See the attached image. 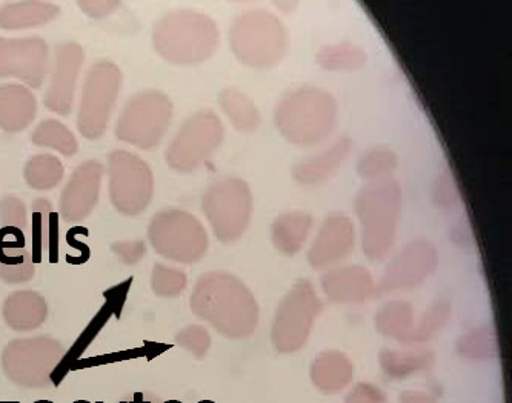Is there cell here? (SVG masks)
<instances>
[{
	"label": "cell",
	"mask_w": 512,
	"mask_h": 403,
	"mask_svg": "<svg viewBox=\"0 0 512 403\" xmlns=\"http://www.w3.org/2000/svg\"><path fill=\"white\" fill-rule=\"evenodd\" d=\"M191 311L228 339L250 337L259 324V305L239 277L211 271L199 277L191 294Z\"/></svg>",
	"instance_id": "6da1fadb"
},
{
	"label": "cell",
	"mask_w": 512,
	"mask_h": 403,
	"mask_svg": "<svg viewBox=\"0 0 512 403\" xmlns=\"http://www.w3.org/2000/svg\"><path fill=\"white\" fill-rule=\"evenodd\" d=\"M220 33L214 19L194 10L163 14L153 27L156 53L174 65H199L214 56Z\"/></svg>",
	"instance_id": "7a4b0ae2"
},
{
	"label": "cell",
	"mask_w": 512,
	"mask_h": 403,
	"mask_svg": "<svg viewBox=\"0 0 512 403\" xmlns=\"http://www.w3.org/2000/svg\"><path fill=\"white\" fill-rule=\"evenodd\" d=\"M274 120L277 130L291 144H320L336 127V99L317 87L297 88L280 100Z\"/></svg>",
	"instance_id": "3957f363"
},
{
	"label": "cell",
	"mask_w": 512,
	"mask_h": 403,
	"mask_svg": "<svg viewBox=\"0 0 512 403\" xmlns=\"http://www.w3.org/2000/svg\"><path fill=\"white\" fill-rule=\"evenodd\" d=\"M354 208L362 224L363 253L368 259L380 262L388 257L396 242L402 188L396 180L371 182L357 194Z\"/></svg>",
	"instance_id": "277c9868"
},
{
	"label": "cell",
	"mask_w": 512,
	"mask_h": 403,
	"mask_svg": "<svg viewBox=\"0 0 512 403\" xmlns=\"http://www.w3.org/2000/svg\"><path fill=\"white\" fill-rule=\"evenodd\" d=\"M290 37L279 17L270 11L239 14L230 28V47L243 65L273 68L286 56Z\"/></svg>",
	"instance_id": "5b68a950"
},
{
	"label": "cell",
	"mask_w": 512,
	"mask_h": 403,
	"mask_svg": "<svg viewBox=\"0 0 512 403\" xmlns=\"http://www.w3.org/2000/svg\"><path fill=\"white\" fill-rule=\"evenodd\" d=\"M174 105L167 94L145 90L127 100L117 117L116 139L139 150H154L162 142L173 119Z\"/></svg>",
	"instance_id": "8992f818"
},
{
	"label": "cell",
	"mask_w": 512,
	"mask_h": 403,
	"mask_svg": "<svg viewBox=\"0 0 512 403\" xmlns=\"http://www.w3.org/2000/svg\"><path fill=\"white\" fill-rule=\"evenodd\" d=\"M64 354V345L54 337H25L7 344L0 364L11 384L27 390H42L53 385L51 376Z\"/></svg>",
	"instance_id": "52a82bcc"
},
{
	"label": "cell",
	"mask_w": 512,
	"mask_h": 403,
	"mask_svg": "<svg viewBox=\"0 0 512 403\" xmlns=\"http://www.w3.org/2000/svg\"><path fill=\"white\" fill-rule=\"evenodd\" d=\"M151 247L159 256L177 264H196L208 250L207 230L188 211H159L148 227Z\"/></svg>",
	"instance_id": "ba28073f"
},
{
	"label": "cell",
	"mask_w": 512,
	"mask_h": 403,
	"mask_svg": "<svg viewBox=\"0 0 512 403\" xmlns=\"http://www.w3.org/2000/svg\"><path fill=\"white\" fill-rule=\"evenodd\" d=\"M122 87V71L111 60H97L85 76L77 111V130L85 139L104 137Z\"/></svg>",
	"instance_id": "9c48e42d"
},
{
	"label": "cell",
	"mask_w": 512,
	"mask_h": 403,
	"mask_svg": "<svg viewBox=\"0 0 512 403\" xmlns=\"http://www.w3.org/2000/svg\"><path fill=\"white\" fill-rule=\"evenodd\" d=\"M202 210L214 236L223 244H233L250 227L253 194L245 180L225 177L205 191Z\"/></svg>",
	"instance_id": "30bf717a"
},
{
	"label": "cell",
	"mask_w": 512,
	"mask_h": 403,
	"mask_svg": "<svg viewBox=\"0 0 512 403\" xmlns=\"http://www.w3.org/2000/svg\"><path fill=\"white\" fill-rule=\"evenodd\" d=\"M108 196L124 216L134 217L147 211L154 196V174L150 165L131 151L114 150L108 154Z\"/></svg>",
	"instance_id": "8fae6325"
},
{
	"label": "cell",
	"mask_w": 512,
	"mask_h": 403,
	"mask_svg": "<svg viewBox=\"0 0 512 403\" xmlns=\"http://www.w3.org/2000/svg\"><path fill=\"white\" fill-rule=\"evenodd\" d=\"M225 128L214 111L202 110L183 122L165 153L168 167L177 173H193L222 145Z\"/></svg>",
	"instance_id": "7c38bea8"
},
{
	"label": "cell",
	"mask_w": 512,
	"mask_h": 403,
	"mask_svg": "<svg viewBox=\"0 0 512 403\" xmlns=\"http://www.w3.org/2000/svg\"><path fill=\"white\" fill-rule=\"evenodd\" d=\"M322 300L308 280H299L285 294L274 317V348L279 353L299 351L310 337L314 320L322 311Z\"/></svg>",
	"instance_id": "4fadbf2b"
},
{
	"label": "cell",
	"mask_w": 512,
	"mask_h": 403,
	"mask_svg": "<svg viewBox=\"0 0 512 403\" xmlns=\"http://www.w3.org/2000/svg\"><path fill=\"white\" fill-rule=\"evenodd\" d=\"M50 47L39 36L0 37V79H17L39 90L50 73Z\"/></svg>",
	"instance_id": "5bb4252c"
},
{
	"label": "cell",
	"mask_w": 512,
	"mask_h": 403,
	"mask_svg": "<svg viewBox=\"0 0 512 403\" xmlns=\"http://www.w3.org/2000/svg\"><path fill=\"white\" fill-rule=\"evenodd\" d=\"M85 51L77 42H64L54 48L51 79L44 94V105L51 113L68 117L74 108L77 79L84 67Z\"/></svg>",
	"instance_id": "9a60e30c"
},
{
	"label": "cell",
	"mask_w": 512,
	"mask_h": 403,
	"mask_svg": "<svg viewBox=\"0 0 512 403\" xmlns=\"http://www.w3.org/2000/svg\"><path fill=\"white\" fill-rule=\"evenodd\" d=\"M439 254L433 244L417 240L406 245L386 268L385 276L380 282V294L391 291L411 290L419 287L436 271Z\"/></svg>",
	"instance_id": "2e32d148"
},
{
	"label": "cell",
	"mask_w": 512,
	"mask_h": 403,
	"mask_svg": "<svg viewBox=\"0 0 512 403\" xmlns=\"http://www.w3.org/2000/svg\"><path fill=\"white\" fill-rule=\"evenodd\" d=\"M104 174L105 167L99 160L82 162L73 171L59 197V216L65 222H82L93 213Z\"/></svg>",
	"instance_id": "e0dca14e"
},
{
	"label": "cell",
	"mask_w": 512,
	"mask_h": 403,
	"mask_svg": "<svg viewBox=\"0 0 512 403\" xmlns=\"http://www.w3.org/2000/svg\"><path fill=\"white\" fill-rule=\"evenodd\" d=\"M356 230L350 217L331 214L323 222L313 247L308 251V262L314 268H328L345 259L353 251Z\"/></svg>",
	"instance_id": "ac0fdd59"
},
{
	"label": "cell",
	"mask_w": 512,
	"mask_h": 403,
	"mask_svg": "<svg viewBox=\"0 0 512 403\" xmlns=\"http://www.w3.org/2000/svg\"><path fill=\"white\" fill-rule=\"evenodd\" d=\"M34 273L33 251L27 234L19 228H0V280L8 285L27 284Z\"/></svg>",
	"instance_id": "d6986e66"
},
{
	"label": "cell",
	"mask_w": 512,
	"mask_h": 403,
	"mask_svg": "<svg viewBox=\"0 0 512 403\" xmlns=\"http://www.w3.org/2000/svg\"><path fill=\"white\" fill-rule=\"evenodd\" d=\"M322 287L328 299L337 304H360L373 294L374 280L366 268L350 265L328 271Z\"/></svg>",
	"instance_id": "ffe728a7"
},
{
	"label": "cell",
	"mask_w": 512,
	"mask_h": 403,
	"mask_svg": "<svg viewBox=\"0 0 512 403\" xmlns=\"http://www.w3.org/2000/svg\"><path fill=\"white\" fill-rule=\"evenodd\" d=\"M37 114V100L30 88L20 84L0 85V130L16 134L27 130Z\"/></svg>",
	"instance_id": "44dd1931"
},
{
	"label": "cell",
	"mask_w": 512,
	"mask_h": 403,
	"mask_svg": "<svg viewBox=\"0 0 512 403\" xmlns=\"http://www.w3.org/2000/svg\"><path fill=\"white\" fill-rule=\"evenodd\" d=\"M2 317L5 324L17 333L37 330L47 320V300L37 291H14L5 299Z\"/></svg>",
	"instance_id": "7402d4cb"
},
{
	"label": "cell",
	"mask_w": 512,
	"mask_h": 403,
	"mask_svg": "<svg viewBox=\"0 0 512 403\" xmlns=\"http://www.w3.org/2000/svg\"><path fill=\"white\" fill-rule=\"evenodd\" d=\"M351 147L353 144L350 137H340L330 148L297 164L293 170L294 179L302 185L323 184L339 170L343 160L350 154Z\"/></svg>",
	"instance_id": "603a6c76"
},
{
	"label": "cell",
	"mask_w": 512,
	"mask_h": 403,
	"mask_svg": "<svg viewBox=\"0 0 512 403\" xmlns=\"http://www.w3.org/2000/svg\"><path fill=\"white\" fill-rule=\"evenodd\" d=\"M59 14V5L45 0L8 2L0 7V30L17 31L44 27Z\"/></svg>",
	"instance_id": "cb8c5ba5"
},
{
	"label": "cell",
	"mask_w": 512,
	"mask_h": 403,
	"mask_svg": "<svg viewBox=\"0 0 512 403\" xmlns=\"http://www.w3.org/2000/svg\"><path fill=\"white\" fill-rule=\"evenodd\" d=\"M57 214L53 211V205L47 199L34 200L33 219H31V233H33L34 264L42 262V253L45 248L50 251V262L56 264L57 253H59V224Z\"/></svg>",
	"instance_id": "d4e9b609"
},
{
	"label": "cell",
	"mask_w": 512,
	"mask_h": 403,
	"mask_svg": "<svg viewBox=\"0 0 512 403\" xmlns=\"http://www.w3.org/2000/svg\"><path fill=\"white\" fill-rule=\"evenodd\" d=\"M311 379L323 393H339L353 379V365L345 354L326 351L314 360Z\"/></svg>",
	"instance_id": "484cf974"
},
{
	"label": "cell",
	"mask_w": 512,
	"mask_h": 403,
	"mask_svg": "<svg viewBox=\"0 0 512 403\" xmlns=\"http://www.w3.org/2000/svg\"><path fill=\"white\" fill-rule=\"evenodd\" d=\"M313 228V217L303 211H290L277 217L273 227H271V239L274 247L280 253L293 254L299 253L300 248L305 244Z\"/></svg>",
	"instance_id": "4316f807"
},
{
	"label": "cell",
	"mask_w": 512,
	"mask_h": 403,
	"mask_svg": "<svg viewBox=\"0 0 512 403\" xmlns=\"http://www.w3.org/2000/svg\"><path fill=\"white\" fill-rule=\"evenodd\" d=\"M413 305L403 300H393L380 308L376 316L377 330L385 336L393 337L402 344H414L417 324Z\"/></svg>",
	"instance_id": "83f0119b"
},
{
	"label": "cell",
	"mask_w": 512,
	"mask_h": 403,
	"mask_svg": "<svg viewBox=\"0 0 512 403\" xmlns=\"http://www.w3.org/2000/svg\"><path fill=\"white\" fill-rule=\"evenodd\" d=\"M219 105L234 128L242 133H253L262 124V116L253 100L236 88H227L219 94Z\"/></svg>",
	"instance_id": "f1b7e54d"
},
{
	"label": "cell",
	"mask_w": 512,
	"mask_h": 403,
	"mask_svg": "<svg viewBox=\"0 0 512 403\" xmlns=\"http://www.w3.org/2000/svg\"><path fill=\"white\" fill-rule=\"evenodd\" d=\"M65 168L53 154H36L25 164L24 179L36 191H50L64 180Z\"/></svg>",
	"instance_id": "f546056e"
},
{
	"label": "cell",
	"mask_w": 512,
	"mask_h": 403,
	"mask_svg": "<svg viewBox=\"0 0 512 403\" xmlns=\"http://www.w3.org/2000/svg\"><path fill=\"white\" fill-rule=\"evenodd\" d=\"M434 364V354L431 351H393L386 350L380 354L382 370L391 379H405L411 374L429 370Z\"/></svg>",
	"instance_id": "4dcf8cb0"
},
{
	"label": "cell",
	"mask_w": 512,
	"mask_h": 403,
	"mask_svg": "<svg viewBox=\"0 0 512 403\" xmlns=\"http://www.w3.org/2000/svg\"><path fill=\"white\" fill-rule=\"evenodd\" d=\"M31 142L36 147L51 148L65 157H73L79 151V142L73 131L56 119H45L34 128Z\"/></svg>",
	"instance_id": "1f68e13d"
},
{
	"label": "cell",
	"mask_w": 512,
	"mask_h": 403,
	"mask_svg": "<svg viewBox=\"0 0 512 403\" xmlns=\"http://www.w3.org/2000/svg\"><path fill=\"white\" fill-rule=\"evenodd\" d=\"M111 314H114L113 310H111L110 305L105 304L104 308H102V310L94 316V319L91 320L90 325L85 328L84 333L80 334L79 339L76 340V344L71 347V350L68 351V353L64 354V357L60 360L56 370H54L53 376H51L54 387H59L60 382H62L64 377L67 376L68 371L73 368V365H76L77 359L85 353V350L90 347L91 342L96 339L100 330H102L104 325L107 324Z\"/></svg>",
	"instance_id": "d6a6232c"
},
{
	"label": "cell",
	"mask_w": 512,
	"mask_h": 403,
	"mask_svg": "<svg viewBox=\"0 0 512 403\" xmlns=\"http://www.w3.org/2000/svg\"><path fill=\"white\" fill-rule=\"evenodd\" d=\"M317 62L328 71H354L366 64V53L359 45L342 42L323 47L317 53Z\"/></svg>",
	"instance_id": "836d02e7"
},
{
	"label": "cell",
	"mask_w": 512,
	"mask_h": 403,
	"mask_svg": "<svg viewBox=\"0 0 512 403\" xmlns=\"http://www.w3.org/2000/svg\"><path fill=\"white\" fill-rule=\"evenodd\" d=\"M397 154L388 147H374L366 151L357 162V174L362 179L379 182L388 179L396 171Z\"/></svg>",
	"instance_id": "e575fe53"
},
{
	"label": "cell",
	"mask_w": 512,
	"mask_h": 403,
	"mask_svg": "<svg viewBox=\"0 0 512 403\" xmlns=\"http://www.w3.org/2000/svg\"><path fill=\"white\" fill-rule=\"evenodd\" d=\"M187 285L188 277L182 270L162 264L154 265L153 274H151V288L157 297H163V299L179 297Z\"/></svg>",
	"instance_id": "d590c367"
},
{
	"label": "cell",
	"mask_w": 512,
	"mask_h": 403,
	"mask_svg": "<svg viewBox=\"0 0 512 403\" xmlns=\"http://www.w3.org/2000/svg\"><path fill=\"white\" fill-rule=\"evenodd\" d=\"M459 350L463 356L471 359L493 357L497 353L496 333H493V328H480L463 337Z\"/></svg>",
	"instance_id": "8d00e7d4"
},
{
	"label": "cell",
	"mask_w": 512,
	"mask_h": 403,
	"mask_svg": "<svg viewBox=\"0 0 512 403\" xmlns=\"http://www.w3.org/2000/svg\"><path fill=\"white\" fill-rule=\"evenodd\" d=\"M449 311H451V308H449V304L445 300H439L433 307L429 308L423 314L422 320L417 324L414 344H422V342L431 339L446 324Z\"/></svg>",
	"instance_id": "74e56055"
},
{
	"label": "cell",
	"mask_w": 512,
	"mask_h": 403,
	"mask_svg": "<svg viewBox=\"0 0 512 403\" xmlns=\"http://www.w3.org/2000/svg\"><path fill=\"white\" fill-rule=\"evenodd\" d=\"M176 344L193 353L196 359H203L210 350L211 336L207 328L200 327V325H190V327L183 328L177 334Z\"/></svg>",
	"instance_id": "f35d334b"
},
{
	"label": "cell",
	"mask_w": 512,
	"mask_h": 403,
	"mask_svg": "<svg viewBox=\"0 0 512 403\" xmlns=\"http://www.w3.org/2000/svg\"><path fill=\"white\" fill-rule=\"evenodd\" d=\"M0 219L5 222V227L19 228L27 234L28 231V211L22 200L16 196H7L0 202Z\"/></svg>",
	"instance_id": "ab89813d"
},
{
	"label": "cell",
	"mask_w": 512,
	"mask_h": 403,
	"mask_svg": "<svg viewBox=\"0 0 512 403\" xmlns=\"http://www.w3.org/2000/svg\"><path fill=\"white\" fill-rule=\"evenodd\" d=\"M111 251L125 265H136L147 253V247L143 245L142 240H134V242H117V244L111 245Z\"/></svg>",
	"instance_id": "60d3db41"
},
{
	"label": "cell",
	"mask_w": 512,
	"mask_h": 403,
	"mask_svg": "<svg viewBox=\"0 0 512 403\" xmlns=\"http://www.w3.org/2000/svg\"><path fill=\"white\" fill-rule=\"evenodd\" d=\"M77 5H79L82 13L87 14L88 17L104 19V17L116 13L117 8L122 4L117 0H82Z\"/></svg>",
	"instance_id": "b9f144b4"
},
{
	"label": "cell",
	"mask_w": 512,
	"mask_h": 403,
	"mask_svg": "<svg viewBox=\"0 0 512 403\" xmlns=\"http://www.w3.org/2000/svg\"><path fill=\"white\" fill-rule=\"evenodd\" d=\"M385 402V394L370 384H359L350 396L346 397L345 403H383Z\"/></svg>",
	"instance_id": "7bdbcfd3"
},
{
	"label": "cell",
	"mask_w": 512,
	"mask_h": 403,
	"mask_svg": "<svg viewBox=\"0 0 512 403\" xmlns=\"http://www.w3.org/2000/svg\"><path fill=\"white\" fill-rule=\"evenodd\" d=\"M131 282H133V277L125 280L122 284L116 285V287L110 288V290L105 291V299H107V305H110L113 313L116 314L117 317L120 316V311L124 308L125 299H127L128 290H130Z\"/></svg>",
	"instance_id": "ee69618b"
},
{
	"label": "cell",
	"mask_w": 512,
	"mask_h": 403,
	"mask_svg": "<svg viewBox=\"0 0 512 403\" xmlns=\"http://www.w3.org/2000/svg\"><path fill=\"white\" fill-rule=\"evenodd\" d=\"M402 403H436L433 397L428 396L426 393H419V391H405L400 396Z\"/></svg>",
	"instance_id": "f6af8a7d"
},
{
	"label": "cell",
	"mask_w": 512,
	"mask_h": 403,
	"mask_svg": "<svg viewBox=\"0 0 512 403\" xmlns=\"http://www.w3.org/2000/svg\"><path fill=\"white\" fill-rule=\"evenodd\" d=\"M128 403H162L159 396H156L154 393H147V391H142V393H134L133 400Z\"/></svg>",
	"instance_id": "bcb514c9"
},
{
	"label": "cell",
	"mask_w": 512,
	"mask_h": 403,
	"mask_svg": "<svg viewBox=\"0 0 512 403\" xmlns=\"http://www.w3.org/2000/svg\"><path fill=\"white\" fill-rule=\"evenodd\" d=\"M33 403H54V402H51V400L42 399V400H36V402H33Z\"/></svg>",
	"instance_id": "7dc6e473"
},
{
	"label": "cell",
	"mask_w": 512,
	"mask_h": 403,
	"mask_svg": "<svg viewBox=\"0 0 512 403\" xmlns=\"http://www.w3.org/2000/svg\"><path fill=\"white\" fill-rule=\"evenodd\" d=\"M73 403H90L88 400H76V402Z\"/></svg>",
	"instance_id": "c3c4849f"
},
{
	"label": "cell",
	"mask_w": 512,
	"mask_h": 403,
	"mask_svg": "<svg viewBox=\"0 0 512 403\" xmlns=\"http://www.w3.org/2000/svg\"><path fill=\"white\" fill-rule=\"evenodd\" d=\"M162 403H182V402H177V400H167V402H162Z\"/></svg>",
	"instance_id": "681fc988"
},
{
	"label": "cell",
	"mask_w": 512,
	"mask_h": 403,
	"mask_svg": "<svg viewBox=\"0 0 512 403\" xmlns=\"http://www.w3.org/2000/svg\"><path fill=\"white\" fill-rule=\"evenodd\" d=\"M97 403H104V402H97ZM119 403H128V400H120Z\"/></svg>",
	"instance_id": "f907efd6"
},
{
	"label": "cell",
	"mask_w": 512,
	"mask_h": 403,
	"mask_svg": "<svg viewBox=\"0 0 512 403\" xmlns=\"http://www.w3.org/2000/svg\"><path fill=\"white\" fill-rule=\"evenodd\" d=\"M0 403H20V402H0Z\"/></svg>",
	"instance_id": "816d5d0a"
}]
</instances>
